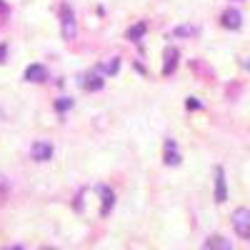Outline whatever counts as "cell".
Here are the masks:
<instances>
[{
	"label": "cell",
	"mask_w": 250,
	"mask_h": 250,
	"mask_svg": "<svg viewBox=\"0 0 250 250\" xmlns=\"http://www.w3.org/2000/svg\"><path fill=\"white\" fill-rule=\"evenodd\" d=\"M60 25H62V38L65 40H75L78 35V23H75V13L70 5L60 8Z\"/></svg>",
	"instance_id": "6da1fadb"
},
{
	"label": "cell",
	"mask_w": 250,
	"mask_h": 250,
	"mask_svg": "<svg viewBox=\"0 0 250 250\" xmlns=\"http://www.w3.org/2000/svg\"><path fill=\"white\" fill-rule=\"evenodd\" d=\"M233 228L243 240H250V210L248 208H238L233 213Z\"/></svg>",
	"instance_id": "7a4b0ae2"
},
{
	"label": "cell",
	"mask_w": 250,
	"mask_h": 250,
	"mask_svg": "<svg viewBox=\"0 0 250 250\" xmlns=\"http://www.w3.org/2000/svg\"><path fill=\"white\" fill-rule=\"evenodd\" d=\"M30 153H33V160H38V163H48V160L53 158V145L45 143V140H38V143H33Z\"/></svg>",
	"instance_id": "3957f363"
},
{
	"label": "cell",
	"mask_w": 250,
	"mask_h": 250,
	"mask_svg": "<svg viewBox=\"0 0 250 250\" xmlns=\"http://www.w3.org/2000/svg\"><path fill=\"white\" fill-rule=\"evenodd\" d=\"M228 200V185H225V170L215 168V203H225Z\"/></svg>",
	"instance_id": "277c9868"
},
{
	"label": "cell",
	"mask_w": 250,
	"mask_h": 250,
	"mask_svg": "<svg viewBox=\"0 0 250 250\" xmlns=\"http://www.w3.org/2000/svg\"><path fill=\"white\" fill-rule=\"evenodd\" d=\"M203 250H233V245H230V240L223 238V235H210L203 243Z\"/></svg>",
	"instance_id": "5b68a950"
},
{
	"label": "cell",
	"mask_w": 250,
	"mask_h": 250,
	"mask_svg": "<svg viewBox=\"0 0 250 250\" xmlns=\"http://www.w3.org/2000/svg\"><path fill=\"white\" fill-rule=\"evenodd\" d=\"M165 165H173V168L180 165V153H178V145L173 138L165 140Z\"/></svg>",
	"instance_id": "8992f818"
},
{
	"label": "cell",
	"mask_w": 250,
	"mask_h": 250,
	"mask_svg": "<svg viewBox=\"0 0 250 250\" xmlns=\"http://www.w3.org/2000/svg\"><path fill=\"white\" fill-rule=\"evenodd\" d=\"M100 195H103L100 215H103V218H108V215H110V210H113V205H115V195H113V190H108L105 185H100Z\"/></svg>",
	"instance_id": "52a82bcc"
},
{
	"label": "cell",
	"mask_w": 250,
	"mask_h": 250,
	"mask_svg": "<svg viewBox=\"0 0 250 250\" xmlns=\"http://www.w3.org/2000/svg\"><path fill=\"white\" fill-rule=\"evenodd\" d=\"M223 25H225V28H230V30H238V28L243 25V15H240L235 8L225 10V13H223Z\"/></svg>",
	"instance_id": "ba28073f"
},
{
	"label": "cell",
	"mask_w": 250,
	"mask_h": 250,
	"mask_svg": "<svg viewBox=\"0 0 250 250\" xmlns=\"http://www.w3.org/2000/svg\"><path fill=\"white\" fill-rule=\"evenodd\" d=\"M175 68H178V50H175V48H168V50H165V65H163V75H170V73H175Z\"/></svg>",
	"instance_id": "9c48e42d"
},
{
	"label": "cell",
	"mask_w": 250,
	"mask_h": 250,
	"mask_svg": "<svg viewBox=\"0 0 250 250\" xmlns=\"http://www.w3.org/2000/svg\"><path fill=\"white\" fill-rule=\"evenodd\" d=\"M48 78V70L43 68V65H30L28 70H25V80L28 83H43Z\"/></svg>",
	"instance_id": "30bf717a"
},
{
	"label": "cell",
	"mask_w": 250,
	"mask_h": 250,
	"mask_svg": "<svg viewBox=\"0 0 250 250\" xmlns=\"http://www.w3.org/2000/svg\"><path fill=\"white\" fill-rule=\"evenodd\" d=\"M103 85H105V80H103L100 75H88V78H85V83H83V88H85V90H90V93H98V90H103Z\"/></svg>",
	"instance_id": "8fae6325"
},
{
	"label": "cell",
	"mask_w": 250,
	"mask_h": 250,
	"mask_svg": "<svg viewBox=\"0 0 250 250\" xmlns=\"http://www.w3.org/2000/svg\"><path fill=\"white\" fill-rule=\"evenodd\" d=\"M143 35H145V23H138L128 30V40H140Z\"/></svg>",
	"instance_id": "7c38bea8"
},
{
	"label": "cell",
	"mask_w": 250,
	"mask_h": 250,
	"mask_svg": "<svg viewBox=\"0 0 250 250\" xmlns=\"http://www.w3.org/2000/svg\"><path fill=\"white\" fill-rule=\"evenodd\" d=\"M173 35H178V38L180 35H198V28L195 25H180V28L173 30Z\"/></svg>",
	"instance_id": "4fadbf2b"
},
{
	"label": "cell",
	"mask_w": 250,
	"mask_h": 250,
	"mask_svg": "<svg viewBox=\"0 0 250 250\" xmlns=\"http://www.w3.org/2000/svg\"><path fill=\"white\" fill-rule=\"evenodd\" d=\"M118 68H120V60H118V58H113V62H105V65H103V70L110 73V75H115Z\"/></svg>",
	"instance_id": "5bb4252c"
},
{
	"label": "cell",
	"mask_w": 250,
	"mask_h": 250,
	"mask_svg": "<svg viewBox=\"0 0 250 250\" xmlns=\"http://www.w3.org/2000/svg\"><path fill=\"white\" fill-rule=\"evenodd\" d=\"M55 108H58V110L62 113V110H68V108H73V100H70V98H60V100L55 103Z\"/></svg>",
	"instance_id": "9a60e30c"
},
{
	"label": "cell",
	"mask_w": 250,
	"mask_h": 250,
	"mask_svg": "<svg viewBox=\"0 0 250 250\" xmlns=\"http://www.w3.org/2000/svg\"><path fill=\"white\" fill-rule=\"evenodd\" d=\"M185 105H188V110H195V108H200V103H198L195 98H188V103H185Z\"/></svg>",
	"instance_id": "2e32d148"
},
{
	"label": "cell",
	"mask_w": 250,
	"mask_h": 250,
	"mask_svg": "<svg viewBox=\"0 0 250 250\" xmlns=\"http://www.w3.org/2000/svg\"><path fill=\"white\" fill-rule=\"evenodd\" d=\"M5 53H8V45H0V60L5 58Z\"/></svg>",
	"instance_id": "e0dca14e"
},
{
	"label": "cell",
	"mask_w": 250,
	"mask_h": 250,
	"mask_svg": "<svg viewBox=\"0 0 250 250\" xmlns=\"http://www.w3.org/2000/svg\"><path fill=\"white\" fill-rule=\"evenodd\" d=\"M5 250H23V248H20V245H13V248H5Z\"/></svg>",
	"instance_id": "ac0fdd59"
}]
</instances>
